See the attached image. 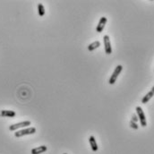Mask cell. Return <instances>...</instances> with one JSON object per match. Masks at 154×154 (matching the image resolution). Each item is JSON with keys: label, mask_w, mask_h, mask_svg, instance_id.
Segmentation results:
<instances>
[{"label": "cell", "mask_w": 154, "mask_h": 154, "mask_svg": "<svg viewBox=\"0 0 154 154\" xmlns=\"http://www.w3.org/2000/svg\"><path fill=\"white\" fill-rule=\"evenodd\" d=\"M103 40H104V45H105V52L107 55H110L112 53V46H111L109 36L105 35L103 37Z\"/></svg>", "instance_id": "5b68a950"}, {"label": "cell", "mask_w": 154, "mask_h": 154, "mask_svg": "<svg viewBox=\"0 0 154 154\" xmlns=\"http://www.w3.org/2000/svg\"><path fill=\"white\" fill-rule=\"evenodd\" d=\"M38 14L39 16H44L45 15V7L42 4L38 5Z\"/></svg>", "instance_id": "7c38bea8"}, {"label": "cell", "mask_w": 154, "mask_h": 154, "mask_svg": "<svg viewBox=\"0 0 154 154\" xmlns=\"http://www.w3.org/2000/svg\"><path fill=\"white\" fill-rule=\"evenodd\" d=\"M153 95H154V87L151 88V90L148 92L145 96H143V98L142 99V104H146L147 102L153 97Z\"/></svg>", "instance_id": "ba28073f"}, {"label": "cell", "mask_w": 154, "mask_h": 154, "mask_svg": "<svg viewBox=\"0 0 154 154\" xmlns=\"http://www.w3.org/2000/svg\"><path fill=\"white\" fill-rule=\"evenodd\" d=\"M36 133V128L35 127H27L22 130H19L17 132L15 133V136L19 138V137H22L24 135H33V133Z\"/></svg>", "instance_id": "6da1fadb"}, {"label": "cell", "mask_w": 154, "mask_h": 154, "mask_svg": "<svg viewBox=\"0 0 154 154\" xmlns=\"http://www.w3.org/2000/svg\"><path fill=\"white\" fill-rule=\"evenodd\" d=\"M30 125H32V122L27 120V121H23V122H20L17 123V124H14L9 126V130L10 131H16L20 128H24V127H29Z\"/></svg>", "instance_id": "277c9868"}, {"label": "cell", "mask_w": 154, "mask_h": 154, "mask_svg": "<svg viewBox=\"0 0 154 154\" xmlns=\"http://www.w3.org/2000/svg\"><path fill=\"white\" fill-rule=\"evenodd\" d=\"M107 21H108V19L107 17L103 16V17H101L99 19V23L97 25V28H96V32H103V30L106 26V23H107Z\"/></svg>", "instance_id": "8992f818"}, {"label": "cell", "mask_w": 154, "mask_h": 154, "mask_svg": "<svg viewBox=\"0 0 154 154\" xmlns=\"http://www.w3.org/2000/svg\"><path fill=\"white\" fill-rule=\"evenodd\" d=\"M63 154H67V153H63Z\"/></svg>", "instance_id": "9a60e30c"}, {"label": "cell", "mask_w": 154, "mask_h": 154, "mask_svg": "<svg viewBox=\"0 0 154 154\" xmlns=\"http://www.w3.org/2000/svg\"><path fill=\"white\" fill-rule=\"evenodd\" d=\"M48 150V147L45 146V145H41V146H39V147H36L34 149L32 150V154H41L45 151H47Z\"/></svg>", "instance_id": "30bf717a"}, {"label": "cell", "mask_w": 154, "mask_h": 154, "mask_svg": "<svg viewBox=\"0 0 154 154\" xmlns=\"http://www.w3.org/2000/svg\"><path fill=\"white\" fill-rule=\"evenodd\" d=\"M131 121L135 122V123H137V122H138V117H137L136 114H133V115L132 116V119H131Z\"/></svg>", "instance_id": "5bb4252c"}, {"label": "cell", "mask_w": 154, "mask_h": 154, "mask_svg": "<svg viewBox=\"0 0 154 154\" xmlns=\"http://www.w3.org/2000/svg\"><path fill=\"white\" fill-rule=\"evenodd\" d=\"M122 70H123V66H121V65H118L116 68H115V70H114V72H113V74H112V75L110 76V78H109V80H108V84H114L116 81H117V77L119 76V75H120V73L122 72Z\"/></svg>", "instance_id": "3957f363"}, {"label": "cell", "mask_w": 154, "mask_h": 154, "mask_svg": "<svg viewBox=\"0 0 154 154\" xmlns=\"http://www.w3.org/2000/svg\"><path fill=\"white\" fill-rule=\"evenodd\" d=\"M0 116L3 117H15L16 116V113L13 110H1Z\"/></svg>", "instance_id": "9c48e42d"}, {"label": "cell", "mask_w": 154, "mask_h": 154, "mask_svg": "<svg viewBox=\"0 0 154 154\" xmlns=\"http://www.w3.org/2000/svg\"><path fill=\"white\" fill-rule=\"evenodd\" d=\"M130 127L133 128V129H135V130H137L139 128V126L137 125V123H135V122H133V121H130Z\"/></svg>", "instance_id": "4fadbf2b"}, {"label": "cell", "mask_w": 154, "mask_h": 154, "mask_svg": "<svg viewBox=\"0 0 154 154\" xmlns=\"http://www.w3.org/2000/svg\"><path fill=\"white\" fill-rule=\"evenodd\" d=\"M135 110H136V115L138 117V120H140L141 126L142 127H145L147 126V120H146V117H145L144 112H143L142 108L139 106L136 107Z\"/></svg>", "instance_id": "7a4b0ae2"}, {"label": "cell", "mask_w": 154, "mask_h": 154, "mask_svg": "<svg viewBox=\"0 0 154 154\" xmlns=\"http://www.w3.org/2000/svg\"><path fill=\"white\" fill-rule=\"evenodd\" d=\"M89 142H90V147H91V150L92 151H98L99 150V147H98V144H97V142H96V139L93 135H91L89 137Z\"/></svg>", "instance_id": "52a82bcc"}, {"label": "cell", "mask_w": 154, "mask_h": 154, "mask_svg": "<svg viewBox=\"0 0 154 154\" xmlns=\"http://www.w3.org/2000/svg\"><path fill=\"white\" fill-rule=\"evenodd\" d=\"M99 46H100V41H99V40H96V41L90 43V44L88 46V48H88V50H89V51H93L94 49L98 48Z\"/></svg>", "instance_id": "8fae6325"}]
</instances>
